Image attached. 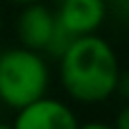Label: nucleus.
I'll use <instances>...</instances> for the list:
<instances>
[{
	"label": "nucleus",
	"instance_id": "obj_11",
	"mask_svg": "<svg viewBox=\"0 0 129 129\" xmlns=\"http://www.w3.org/2000/svg\"><path fill=\"white\" fill-rule=\"evenodd\" d=\"M0 32H2V14H0Z\"/></svg>",
	"mask_w": 129,
	"mask_h": 129
},
{
	"label": "nucleus",
	"instance_id": "obj_3",
	"mask_svg": "<svg viewBox=\"0 0 129 129\" xmlns=\"http://www.w3.org/2000/svg\"><path fill=\"white\" fill-rule=\"evenodd\" d=\"M14 129H79V120L63 100L43 95L16 111Z\"/></svg>",
	"mask_w": 129,
	"mask_h": 129
},
{
	"label": "nucleus",
	"instance_id": "obj_5",
	"mask_svg": "<svg viewBox=\"0 0 129 129\" xmlns=\"http://www.w3.org/2000/svg\"><path fill=\"white\" fill-rule=\"evenodd\" d=\"M107 18L104 0H61L57 7V20L70 36L95 34Z\"/></svg>",
	"mask_w": 129,
	"mask_h": 129
},
{
	"label": "nucleus",
	"instance_id": "obj_7",
	"mask_svg": "<svg viewBox=\"0 0 129 129\" xmlns=\"http://www.w3.org/2000/svg\"><path fill=\"white\" fill-rule=\"evenodd\" d=\"M113 125H116V129H129V100L122 104V109L118 111Z\"/></svg>",
	"mask_w": 129,
	"mask_h": 129
},
{
	"label": "nucleus",
	"instance_id": "obj_9",
	"mask_svg": "<svg viewBox=\"0 0 129 129\" xmlns=\"http://www.w3.org/2000/svg\"><path fill=\"white\" fill-rule=\"evenodd\" d=\"M9 2H14V5H29V2H39V0H9Z\"/></svg>",
	"mask_w": 129,
	"mask_h": 129
},
{
	"label": "nucleus",
	"instance_id": "obj_10",
	"mask_svg": "<svg viewBox=\"0 0 129 129\" xmlns=\"http://www.w3.org/2000/svg\"><path fill=\"white\" fill-rule=\"evenodd\" d=\"M0 129H14V122H2L0 120Z\"/></svg>",
	"mask_w": 129,
	"mask_h": 129
},
{
	"label": "nucleus",
	"instance_id": "obj_8",
	"mask_svg": "<svg viewBox=\"0 0 129 129\" xmlns=\"http://www.w3.org/2000/svg\"><path fill=\"white\" fill-rule=\"evenodd\" d=\"M79 129H116V125L100 122V120H91V122H84V125H79Z\"/></svg>",
	"mask_w": 129,
	"mask_h": 129
},
{
	"label": "nucleus",
	"instance_id": "obj_1",
	"mask_svg": "<svg viewBox=\"0 0 129 129\" xmlns=\"http://www.w3.org/2000/svg\"><path fill=\"white\" fill-rule=\"evenodd\" d=\"M59 61V82L70 100L82 104H100L118 88L122 73L111 43L98 34L75 36Z\"/></svg>",
	"mask_w": 129,
	"mask_h": 129
},
{
	"label": "nucleus",
	"instance_id": "obj_2",
	"mask_svg": "<svg viewBox=\"0 0 129 129\" xmlns=\"http://www.w3.org/2000/svg\"><path fill=\"white\" fill-rule=\"evenodd\" d=\"M50 66L43 52L16 45L0 52V104L18 111L48 95Z\"/></svg>",
	"mask_w": 129,
	"mask_h": 129
},
{
	"label": "nucleus",
	"instance_id": "obj_6",
	"mask_svg": "<svg viewBox=\"0 0 129 129\" xmlns=\"http://www.w3.org/2000/svg\"><path fill=\"white\" fill-rule=\"evenodd\" d=\"M116 93L127 102L129 100V70H122L120 73V77H118V88H116Z\"/></svg>",
	"mask_w": 129,
	"mask_h": 129
},
{
	"label": "nucleus",
	"instance_id": "obj_4",
	"mask_svg": "<svg viewBox=\"0 0 129 129\" xmlns=\"http://www.w3.org/2000/svg\"><path fill=\"white\" fill-rule=\"evenodd\" d=\"M57 27H59L57 11H52L41 0L20 7V14L16 20V34L20 45L45 54L48 45L52 43V36L57 34Z\"/></svg>",
	"mask_w": 129,
	"mask_h": 129
}]
</instances>
